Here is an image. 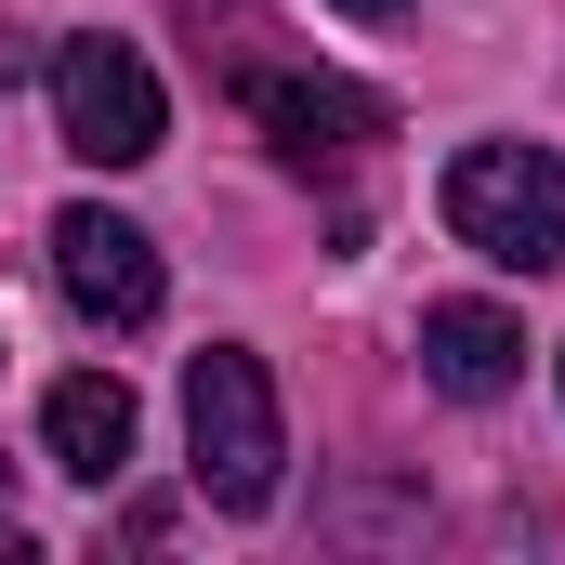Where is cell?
<instances>
[{
	"instance_id": "1",
	"label": "cell",
	"mask_w": 565,
	"mask_h": 565,
	"mask_svg": "<svg viewBox=\"0 0 565 565\" xmlns=\"http://www.w3.org/2000/svg\"><path fill=\"white\" fill-rule=\"evenodd\" d=\"M184 447H198V500L211 513H264L277 500V460H289V422H277V382L250 342H211L184 369Z\"/></svg>"
},
{
	"instance_id": "2",
	"label": "cell",
	"mask_w": 565,
	"mask_h": 565,
	"mask_svg": "<svg viewBox=\"0 0 565 565\" xmlns=\"http://www.w3.org/2000/svg\"><path fill=\"white\" fill-rule=\"evenodd\" d=\"M447 237L513 264V277H553L565 264V158L553 145H460L447 158Z\"/></svg>"
},
{
	"instance_id": "3",
	"label": "cell",
	"mask_w": 565,
	"mask_h": 565,
	"mask_svg": "<svg viewBox=\"0 0 565 565\" xmlns=\"http://www.w3.org/2000/svg\"><path fill=\"white\" fill-rule=\"evenodd\" d=\"M53 119H66V158H93V171H145L158 132H171L158 66H145L132 40H66L53 53Z\"/></svg>"
},
{
	"instance_id": "4",
	"label": "cell",
	"mask_w": 565,
	"mask_h": 565,
	"mask_svg": "<svg viewBox=\"0 0 565 565\" xmlns=\"http://www.w3.org/2000/svg\"><path fill=\"white\" fill-rule=\"evenodd\" d=\"M53 277H66V302H79L93 329H145L158 289H171V277H158V237L119 224V211H93V198L53 211Z\"/></svg>"
},
{
	"instance_id": "5",
	"label": "cell",
	"mask_w": 565,
	"mask_h": 565,
	"mask_svg": "<svg viewBox=\"0 0 565 565\" xmlns=\"http://www.w3.org/2000/svg\"><path fill=\"white\" fill-rule=\"evenodd\" d=\"M250 119L316 171V158H355V145L395 132V106L369 93V79H329V66H250Z\"/></svg>"
},
{
	"instance_id": "6",
	"label": "cell",
	"mask_w": 565,
	"mask_h": 565,
	"mask_svg": "<svg viewBox=\"0 0 565 565\" xmlns=\"http://www.w3.org/2000/svg\"><path fill=\"white\" fill-rule=\"evenodd\" d=\"M422 382L460 395V408L513 395V382H526V329H513L500 302H434V316H422Z\"/></svg>"
},
{
	"instance_id": "7",
	"label": "cell",
	"mask_w": 565,
	"mask_h": 565,
	"mask_svg": "<svg viewBox=\"0 0 565 565\" xmlns=\"http://www.w3.org/2000/svg\"><path fill=\"white\" fill-rule=\"evenodd\" d=\"M40 447H53V473H79V487H106V473L132 460V395H119L106 369H79V382H53V395H40Z\"/></svg>"
},
{
	"instance_id": "8",
	"label": "cell",
	"mask_w": 565,
	"mask_h": 565,
	"mask_svg": "<svg viewBox=\"0 0 565 565\" xmlns=\"http://www.w3.org/2000/svg\"><path fill=\"white\" fill-rule=\"evenodd\" d=\"M26 66H40V40H26V26H0V79H26Z\"/></svg>"
},
{
	"instance_id": "9",
	"label": "cell",
	"mask_w": 565,
	"mask_h": 565,
	"mask_svg": "<svg viewBox=\"0 0 565 565\" xmlns=\"http://www.w3.org/2000/svg\"><path fill=\"white\" fill-rule=\"evenodd\" d=\"M342 13H395V0H342Z\"/></svg>"
}]
</instances>
